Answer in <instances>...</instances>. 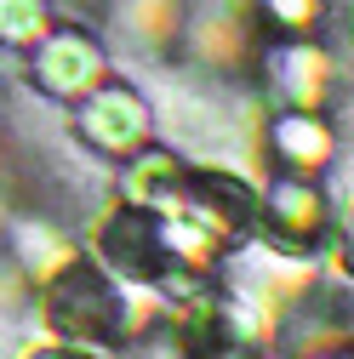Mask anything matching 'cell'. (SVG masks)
Returning <instances> with one entry per match:
<instances>
[]
</instances>
